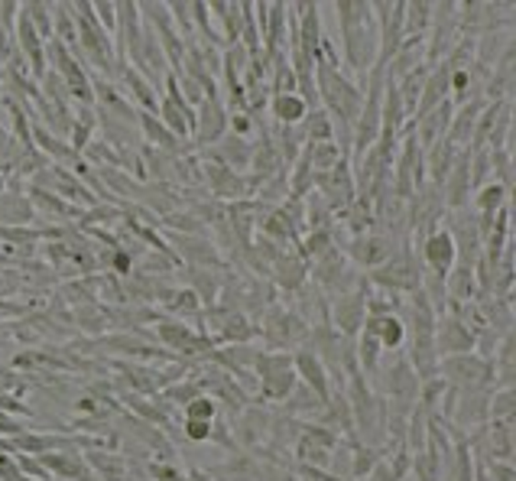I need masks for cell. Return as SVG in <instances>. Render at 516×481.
Instances as JSON below:
<instances>
[{
    "mask_svg": "<svg viewBox=\"0 0 516 481\" xmlns=\"http://www.w3.org/2000/svg\"><path fill=\"white\" fill-rule=\"evenodd\" d=\"M254 368L260 374V401H286L292 387L299 384L292 358L286 351H260Z\"/></svg>",
    "mask_w": 516,
    "mask_h": 481,
    "instance_id": "1",
    "label": "cell"
},
{
    "mask_svg": "<svg viewBox=\"0 0 516 481\" xmlns=\"http://www.w3.org/2000/svg\"><path fill=\"white\" fill-rule=\"evenodd\" d=\"M438 378H445V384L458 387V390H474V387H488L494 384V365L488 358L474 355H451L445 361H438Z\"/></svg>",
    "mask_w": 516,
    "mask_h": 481,
    "instance_id": "2",
    "label": "cell"
},
{
    "mask_svg": "<svg viewBox=\"0 0 516 481\" xmlns=\"http://www.w3.org/2000/svg\"><path fill=\"white\" fill-rule=\"evenodd\" d=\"M312 336V326L306 319H299L296 309H269L267 319H263V338H267L269 348H292V345L306 342Z\"/></svg>",
    "mask_w": 516,
    "mask_h": 481,
    "instance_id": "3",
    "label": "cell"
},
{
    "mask_svg": "<svg viewBox=\"0 0 516 481\" xmlns=\"http://www.w3.org/2000/svg\"><path fill=\"white\" fill-rule=\"evenodd\" d=\"M455 390H458V387H455ZM448 420L458 426V430H480V426L490 420V390H488V387L458 390Z\"/></svg>",
    "mask_w": 516,
    "mask_h": 481,
    "instance_id": "4",
    "label": "cell"
},
{
    "mask_svg": "<svg viewBox=\"0 0 516 481\" xmlns=\"http://www.w3.org/2000/svg\"><path fill=\"white\" fill-rule=\"evenodd\" d=\"M227 127H231V114H227V108L221 104V98H205L202 104H198L195 111V146H211L218 144L221 137L227 134Z\"/></svg>",
    "mask_w": 516,
    "mask_h": 481,
    "instance_id": "5",
    "label": "cell"
},
{
    "mask_svg": "<svg viewBox=\"0 0 516 481\" xmlns=\"http://www.w3.org/2000/svg\"><path fill=\"white\" fill-rule=\"evenodd\" d=\"M202 183H208L211 196L218 198V202H225V198L240 202V198L250 196V189H254V186H250V176L234 173V169H225L211 160L202 163Z\"/></svg>",
    "mask_w": 516,
    "mask_h": 481,
    "instance_id": "6",
    "label": "cell"
},
{
    "mask_svg": "<svg viewBox=\"0 0 516 481\" xmlns=\"http://www.w3.org/2000/svg\"><path fill=\"white\" fill-rule=\"evenodd\" d=\"M436 351L438 358H451V355H468L474 351V332L458 319V315L445 313L442 319H436Z\"/></svg>",
    "mask_w": 516,
    "mask_h": 481,
    "instance_id": "7",
    "label": "cell"
},
{
    "mask_svg": "<svg viewBox=\"0 0 516 481\" xmlns=\"http://www.w3.org/2000/svg\"><path fill=\"white\" fill-rule=\"evenodd\" d=\"M422 263H426V273H436V277H448L455 261H458V251H455V240L445 228H436L432 234H426L422 240Z\"/></svg>",
    "mask_w": 516,
    "mask_h": 481,
    "instance_id": "8",
    "label": "cell"
},
{
    "mask_svg": "<svg viewBox=\"0 0 516 481\" xmlns=\"http://www.w3.org/2000/svg\"><path fill=\"white\" fill-rule=\"evenodd\" d=\"M250 150H254V146H250L247 140L234 137V134L227 131L225 137H221L218 144H211L205 154H208L211 163H218V166L234 169V173H244V169H250Z\"/></svg>",
    "mask_w": 516,
    "mask_h": 481,
    "instance_id": "9",
    "label": "cell"
},
{
    "mask_svg": "<svg viewBox=\"0 0 516 481\" xmlns=\"http://www.w3.org/2000/svg\"><path fill=\"white\" fill-rule=\"evenodd\" d=\"M33 202L20 192L16 179H7V192L0 196V225L16 228V225H33Z\"/></svg>",
    "mask_w": 516,
    "mask_h": 481,
    "instance_id": "10",
    "label": "cell"
},
{
    "mask_svg": "<svg viewBox=\"0 0 516 481\" xmlns=\"http://www.w3.org/2000/svg\"><path fill=\"white\" fill-rule=\"evenodd\" d=\"M292 368H296V378H302V384L312 387L321 401L332 397V390H328V371H325V365L319 361V355L312 351V345H306V348L292 358Z\"/></svg>",
    "mask_w": 516,
    "mask_h": 481,
    "instance_id": "11",
    "label": "cell"
},
{
    "mask_svg": "<svg viewBox=\"0 0 516 481\" xmlns=\"http://www.w3.org/2000/svg\"><path fill=\"white\" fill-rule=\"evenodd\" d=\"M114 75L127 85L124 95L131 98V104L137 102L140 108L146 111V114H153V111L160 108V98H156V88L150 85V81H146L143 75H140L133 66H117V72H114Z\"/></svg>",
    "mask_w": 516,
    "mask_h": 481,
    "instance_id": "12",
    "label": "cell"
},
{
    "mask_svg": "<svg viewBox=\"0 0 516 481\" xmlns=\"http://www.w3.org/2000/svg\"><path fill=\"white\" fill-rule=\"evenodd\" d=\"M484 98H474V102H465L458 104V114L451 117L448 124V134H445V140H448L451 146H458V150H465V144H471V134H474V121H478V114L484 111Z\"/></svg>",
    "mask_w": 516,
    "mask_h": 481,
    "instance_id": "13",
    "label": "cell"
},
{
    "mask_svg": "<svg viewBox=\"0 0 516 481\" xmlns=\"http://www.w3.org/2000/svg\"><path fill=\"white\" fill-rule=\"evenodd\" d=\"M286 416H292V420H309V416H321V410H325L328 401H321L319 394H315L312 387L306 384H296L290 390V397H286Z\"/></svg>",
    "mask_w": 516,
    "mask_h": 481,
    "instance_id": "14",
    "label": "cell"
},
{
    "mask_svg": "<svg viewBox=\"0 0 516 481\" xmlns=\"http://www.w3.org/2000/svg\"><path fill=\"white\" fill-rule=\"evenodd\" d=\"M269 111L277 117V124L283 127H296L309 117V104L299 95H273L269 98Z\"/></svg>",
    "mask_w": 516,
    "mask_h": 481,
    "instance_id": "15",
    "label": "cell"
},
{
    "mask_svg": "<svg viewBox=\"0 0 516 481\" xmlns=\"http://www.w3.org/2000/svg\"><path fill=\"white\" fill-rule=\"evenodd\" d=\"M306 156H309V166H312V176L315 173H332L338 163L348 160L335 140H325V144H306Z\"/></svg>",
    "mask_w": 516,
    "mask_h": 481,
    "instance_id": "16",
    "label": "cell"
},
{
    "mask_svg": "<svg viewBox=\"0 0 516 481\" xmlns=\"http://www.w3.org/2000/svg\"><path fill=\"white\" fill-rule=\"evenodd\" d=\"M88 465L98 468L104 481H131V462L117 453H88Z\"/></svg>",
    "mask_w": 516,
    "mask_h": 481,
    "instance_id": "17",
    "label": "cell"
},
{
    "mask_svg": "<svg viewBox=\"0 0 516 481\" xmlns=\"http://www.w3.org/2000/svg\"><path fill=\"white\" fill-rule=\"evenodd\" d=\"M267 433H269V416L263 413V410H247V413L240 416V426H237L240 445H257Z\"/></svg>",
    "mask_w": 516,
    "mask_h": 481,
    "instance_id": "18",
    "label": "cell"
},
{
    "mask_svg": "<svg viewBox=\"0 0 516 481\" xmlns=\"http://www.w3.org/2000/svg\"><path fill=\"white\" fill-rule=\"evenodd\" d=\"M29 202L46 208V212H52L56 219H81V212L75 208V205H68L66 198L52 196V192L39 189V186H29Z\"/></svg>",
    "mask_w": 516,
    "mask_h": 481,
    "instance_id": "19",
    "label": "cell"
},
{
    "mask_svg": "<svg viewBox=\"0 0 516 481\" xmlns=\"http://www.w3.org/2000/svg\"><path fill=\"white\" fill-rule=\"evenodd\" d=\"M277 280L283 290H299V286L306 283V263L302 257H292V254H283L277 261Z\"/></svg>",
    "mask_w": 516,
    "mask_h": 481,
    "instance_id": "20",
    "label": "cell"
},
{
    "mask_svg": "<svg viewBox=\"0 0 516 481\" xmlns=\"http://www.w3.org/2000/svg\"><path fill=\"white\" fill-rule=\"evenodd\" d=\"M432 23V4H406L403 7V29L406 37H426V29Z\"/></svg>",
    "mask_w": 516,
    "mask_h": 481,
    "instance_id": "21",
    "label": "cell"
},
{
    "mask_svg": "<svg viewBox=\"0 0 516 481\" xmlns=\"http://www.w3.org/2000/svg\"><path fill=\"white\" fill-rule=\"evenodd\" d=\"M302 131H306V144H325V140H335V124L328 111H312V114L302 121Z\"/></svg>",
    "mask_w": 516,
    "mask_h": 481,
    "instance_id": "22",
    "label": "cell"
},
{
    "mask_svg": "<svg viewBox=\"0 0 516 481\" xmlns=\"http://www.w3.org/2000/svg\"><path fill=\"white\" fill-rule=\"evenodd\" d=\"M218 332H221V338H225V342L244 345V342H250V338L257 336V326H250V322L244 319L240 313H225V326H218Z\"/></svg>",
    "mask_w": 516,
    "mask_h": 481,
    "instance_id": "23",
    "label": "cell"
},
{
    "mask_svg": "<svg viewBox=\"0 0 516 481\" xmlns=\"http://www.w3.org/2000/svg\"><path fill=\"white\" fill-rule=\"evenodd\" d=\"M23 16H26L29 23H33V29H37L39 37H43V43H49L52 39V4H20Z\"/></svg>",
    "mask_w": 516,
    "mask_h": 481,
    "instance_id": "24",
    "label": "cell"
},
{
    "mask_svg": "<svg viewBox=\"0 0 516 481\" xmlns=\"http://www.w3.org/2000/svg\"><path fill=\"white\" fill-rule=\"evenodd\" d=\"M179 244L185 251V261L192 263H202V267H208V263H218V254H215V248H211L208 240H195V238H179Z\"/></svg>",
    "mask_w": 516,
    "mask_h": 481,
    "instance_id": "25",
    "label": "cell"
},
{
    "mask_svg": "<svg viewBox=\"0 0 516 481\" xmlns=\"http://www.w3.org/2000/svg\"><path fill=\"white\" fill-rule=\"evenodd\" d=\"M166 306L173 309V313H179V315H198L205 303L198 299L195 290H173V296L166 299Z\"/></svg>",
    "mask_w": 516,
    "mask_h": 481,
    "instance_id": "26",
    "label": "cell"
},
{
    "mask_svg": "<svg viewBox=\"0 0 516 481\" xmlns=\"http://www.w3.org/2000/svg\"><path fill=\"white\" fill-rule=\"evenodd\" d=\"M490 420H513V387L490 390Z\"/></svg>",
    "mask_w": 516,
    "mask_h": 481,
    "instance_id": "27",
    "label": "cell"
},
{
    "mask_svg": "<svg viewBox=\"0 0 516 481\" xmlns=\"http://www.w3.org/2000/svg\"><path fill=\"white\" fill-rule=\"evenodd\" d=\"M215 416H218V403L208 394H198L185 403V420H215Z\"/></svg>",
    "mask_w": 516,
    "mask_h": 481,
    "instance_id": "28",
    "label": "cell"
},
{
    "mask_svg": "<svg viewBox=\"0 0 516 481\" xmlns=\"http://www.w3.org/2000/svg\"><path fill=\"white\" fill-rule=\"evenodd\" d=\"M104 345L114 348V351H121V355H150V345L140 342L137 336H114V338H108Z\"/></svg>",
    "mask_w": 516,
    "mask_h": 481,
    "instance_id": "29",
    "label": "cell"
},
{
    "mask_svg": "<svg viewBox=\"0 0 516 481\" xmlns=\"http://www.w3.org/2000/svg\"><path fill=\"white\" fill-rule=\"evenodd\" d=\"M211 426H215V420H185L182 436L189 443H211Z\"/></svg>",
    "mask_w": 516,
    "mask_h": 481,
    "instance_id": "30",
    "label": "cell"
},
{
    "mask_svg": "<svg viewBox=\"0 0 516 481\" xmlns=\"http://www.w3.org/2000/svg\"><path fill=\"white\" fill-rule=\"evenodd\" d=\"M4 192H7V176L0 173V196H4Z\"/></svg>",
    "mask_w": 516,
    "mask_h": 481,
    "instance_id": "31",
    "label": "cell"
}]
</instances>
